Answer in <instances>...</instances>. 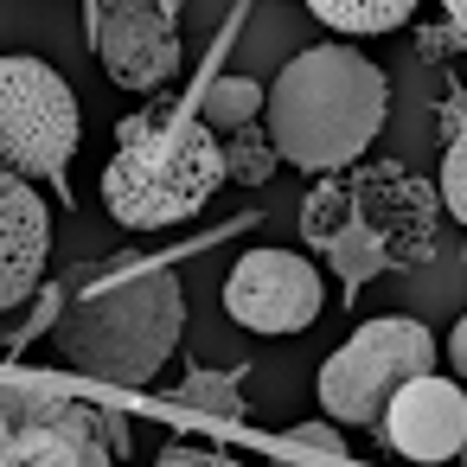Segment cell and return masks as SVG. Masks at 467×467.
<instances>
[{"label":"cell","instance_id":"cell-14","mask_svg":"<svg viewBox=\"0 0 467 467\" xmlns=\"http://www.w3.org/2000/svg\"><path fill=\"white\" fill-rule=\"evenodd\" d=\"M244 371H186V384H180V403L192 410V416H205V422H224V429H237L244 422Z\"/></svg>","mask_w":467,"mask_h":467},{"label":"cell","instance_id":"cell-23","mask_svg":"<svg viewBox=\"0 0 467 467\" xmlns=\"http://www.w3.org/2000/svg\"><path fill=\"white\" fill-rule=\"evenodd\" d=\"M0 467H20V441H14V422L0 416Z\"/></svg>","mask_w":467,"mask_h":467},{"label":"cell","instance_id":"cell-22","mask_svg":"<svg viewBox=\"0 0 467 467\" xmlns=\"http://www.w3.org/2000/svg\"><path fill=\"white\" fill-rule=\"evenodd\" d=\"M97 435L109 441V454H116V461L129 454V422H122V416H109V410H97Z\"/></svg>","mask_w":467,"mask_h":467},{"label":"cell","instance_id":"cell-16","mask_svg":"<svg viewBox=\"0 0 467 467\" xmlns=\"http://www.w3.org/2000/svg\"><path fill=\"white\" fill-rule=\"evenodd\" d=\"M275 167H282V154H275V141H269L263 122L224 135V180H237V186H269Z\"/></svg>","mask_w":467,"mask_h":467},{"label":"cell","instance_id":"cell-7","mask_svg":"<svg viewBox=\"0 0 467 467\" xmlns=\"http://www.w3.org/2000/svg\"><path fill=\"white\" fill-rule=\"evenodd\" d=\"M84 26H90V52H97V65L116 90L167 97V84L186 65L173 0H90Z\"/></svg>","mask_w":467,"mask_h":467},{"label":"cell","instance_id":"cell-12","mask_svg":"<svg viewBox=\"0 0 467 467\" xmlns=\"http://www.w3.org/2000/svg\"><path fill=\"white\" fill-rule=\"evenodd\" d=\"M263 103H269V90H263L256 78H237V71L205 78V84H199V97H192L199 122H205L212 135H237V129H250V122L263 116Z\"/></svg>","mask_w":467,"mask_h":467},{"label":"cell","instance_id":"cell-9","mask_svg":"<svg viewBox=\"0 0 467 467\" xmlns=\"http://www.w3.org/2000/svg\"><path fill=\"white\" fill-rule=\"evenodd\" d=\"M384 441L416 461V467H441V461H461L467 448V384L429 371L416 384H403L390 403H384Z\"/></svg>","mask_w":467,"mask_h":467},{"label":"cell","instance_id":"cell-1","mask_svg":"<svg viewBox=\"0 0 467 467\" xmlns=\"http://www.w3.org/2000/svg\"><path fill=\"white\" fill-rule=\"evenodd\" d=\"M58 352L71 371L135 390L148 384L180 333H186V295L180 275L141 250H116L109 263H84L58 282Z\"/></svg>","mask_w":467,"mask_h":467},{"label":"cell","instance_id":"cell-5","mask_svg":"<svg viewBox=\"0 0 467 467\" xmlns=\"http://www.w3.org/2000/svg\"><path fill=\"white\" fill-rule=\"evenodd\" d=\"M441 365V346L422 320H403V314H384V320H365L327 365H320V410L333 422H352V429H378L384 422V403L429 378Z\"/></svg>","mask_w":467,"mask_h":467},{"label":"cell","instance_id":"cell-24","mask_svg":"<svg viewBox=\"0 0 467 467\" xmlns=\"http://www.w3.org/2000/svg\"><path fill=\"white\" fill-rule=\"evenodd\" d=\"M448 26H454V33L467 39V0H448Z\"/></svg>","mask_w":467,"mask_h":467},{"label":"cell","instance_id":"cell-25","mask_svg":"<svg viewBox=\"0 0 467 467\" xmlns=\"http://www.w3.org/2000/svg\"><path fill=\"white\" fill-rule=\"evenodd\" d=\"M461 467H467V448H461Z\"/></svg>","mask_w":467,"mask_h":467},{"label":"cell","instance_id":"cell-21","mask_svg":"<svg viewBox=\"0 0 467 467\" xmlns=\"http://www.w3.org/2000/svg\"><path fill=\"white\" fill-rule=\"evenodd\" d=\"M441 358H448L454 384H467V314H461V320H454V333L441 339Z\"/></svg>","mask_w":467,"mask_h":467},{"label":"cell","instance_id":"cell-19","mask_svg":"<svg viewBox=\"0 0 467 467\" xmlns=\"http://www.w3.org/2000/svg\"><path fill=\"white\" fill-rule=\"evenodd\" d=\"M461 46H467V39H461V33H454L448 20H441V26H422V33H416V58H422V65H441V58H454Z\"/></svg>","mask_w":467,"mask_h":467},{"label":"cell","instance_id":"cell-3","mask_svg":"<svg viewBox=\"0 0 467 467\" xmlns=\"http://www.w3.org/2000/svg\"><path fill=\"white\" fill-rule=\"evenodd\" d=\"M384 116H390V84L346 39L295 52L275 71L269 103H263V129H269L275 154L314 180L358 167L365 148L384 135Z\"/></svg>","mask_w":467,"mask_h":467},{"label":"cell","instance_id":"cell-2","mask_svg":"<svg viewBox=\"0 0 467 467\" xmlns=\"http://www.w3.org/2000/svg\"><path fill=\"white\" fill-rule=\"evenodd\" d=\"M301 244L333 263L346 295L390 269H429L441 244V192L403 161H358L307 186Z\"/></svg>","mask_w":467,"mask_h":467},{"label":"cell","instance_id":"cell-11","mask_svg":"<svg viewBox=\"0 0 467 467\" xmlns=\"http://www.w3.org/2000/svg\"><path fill=\"white\" fill-rule=\"evenodd\" d=\"M20 441V467H109V441L97 435V410L90 403H65L52 422H33V429H14Z\"/></svg>","mask_w":467,"mask_h":467},{"label":"cell","instance_id":"cell-13","mask_svg":"<svg viewBox=\"0 0 467 467\" xmlns=\"http://www.w3.org/2000/svg\"><path fill=\"white\" fill-rule=\"evenodd\" d=\"M410 0H314V20L320 26H333V33H352V39H371V33H397V26H410Z\"/></svg>","mask_w":467,"mask_h":467},{"label":"cell","instance_id":"cell-10","mask_svg":"<svg viewBox=\"0 0 467 467\" xmlns=\"http://www.w3.org/2000/svg\"><path fill=\"white\" fill-rule=\"evenodd\" d=\"M46 244H52V212L46 199L0 167V314L20 307L33 288H39V269H46Z\"/></svg>","mask_w":467,"mask_h":467},{"label":"cell","instance_id":"cell-8","mask_svg":"<svg viewBox=\"0 0 467 467\" xmlns=\"http://www.w3.org/2000/svg\"><path fill=\"white\" fill-rule=\"evenodd\" d=\"M320 288L327 282H320V269L307 256H295V250H250V256H237V269L224 282V314L237 327L263 333V339H288V333L320 320V307H327Z\"/></svg>","mask_w":467,"mask_h":467},{"label":"cell","instance_id":"cell-20","mask_svg":"<svg viewBox=\"0 0 467 467\" xmlns=\"http://www.w3.org/2000/svg\"><path fill=\"white\" fill-rule=\"evenodd\" d=\"M161 467H244V461L205 454V448H186V441H167V448H161Z\"/></svg>","mask_w":467,"mask_h":467},{"label":"cell","instance_id":"cell-4","mask_svg":"<svg viewBox=\"0 0 467 467\" xmlns=\"http://www.w3.org/2000/svg\"><path fill=\"white\" fill-rule=\"evenodd\" d=\"M224 186V141L199 122L186 97H154L116 122V148L103 161V205L129 231H167L192 218Z\"/></svg>","mask_w":467,"mask_h":467},{"label":"cell","instance_id":"cell-6","mask_svg":"<svg viewBox=\"0 0 467 467\" xmlns=\"http://www.w3.org/2000/svg\"><path fill=\"white\" fill-rule=\"evenodd\" d=\"M84 141V116L71 84L20 52H0V167L33 180H65L71 154Z\"/></svg>","mask_w":467,"mask_h":467},{"label":"cell","instance_id":"cell-15","mask_svg":"<svg viewBox=\"0 0 467 467\" xmlns=\"http://www.w3.org/2000/svg\"><path fill=\"white\" fill-rule=\"evenodd\" d=\"M269 461H275V467H358V461L346 454V441H339L333 422H301V429H288V435L269 448Z\"/></svg>","mask_w":467,"mask_h":467},{"label":"cell","instance_id":"cell-17","mask_svg":"<svg viewBox=\"0 0 467 467\" xmlns=\"http://www.w3.org/2000/svg\"><path fill=\"white\" fill-rule=\"evenodd\" d=\"M435 192H441V212L467 231V135L441 148V173H435Z\"/></svg>","mask_w":467,"mask_h":467},{"label":"cell","instance_id":"cell-18","mask_svg":"<svg viewBox=\"0 0 467 467\" xmlns=\"http://www.w3.org/2000/svg\"><path fill=\"white\" fill-rule=\"evenodd\" d=\"M435 135H441V148L467 135V84H448V90H441V103H435Z\"/></svg>","mask_w":467,"mask_h":467}]
</instances>
